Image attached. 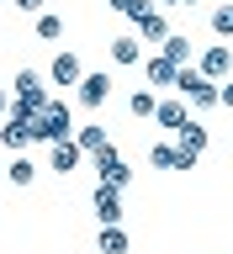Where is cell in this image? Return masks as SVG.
Returning <instances> with one entry per match:
<instances>
[{"label": "cell", "mask_w": 233, "mask_h": 254, "mask_svg": "<svg viewBox=\"0 0 233 254\" xmlns=\"http://www.w3.org/2000/svg\"><path fill=\"white\" fill-rule=\"evenodd\" d=\"M175 95H186L196 117H207V111H218V106H223V85H218V79H207L196 64H191V69H180V79H175Z\"/></svg>", "instance_id": "6da1fadb"}, {"label": "cell", "mask_w": 233, "mask_h": 254, "mask_svg": "<svg viewBox=\"0 0 233 254\" xmlns=\"http://www.w3.org/2000/svg\"><path fill=\"white\" fill-rule=\"evenodd\" d=\"M11 95H16L11 117H43V111L53 106V95H48V85H43V74H37V69H16Z\"/></svg>", "instance_id": "7a4b0ae2"}, {"label": "cell", "mask_w": 233, "mask_h": 254, "mask_svg": "<svg viewBox=\"0 0 233 254\" xmlns=\"http://www.w3.org/2000/svg\"><path fill=\"white\" fill-rule=\"evenodd\" d=\"M75 132H79V127H75V117H69L64 101H53V106L37 117V143H48V148H53V143H69Z\"/></svg>", "instance_id": "3957f363"}, {"label": "cell", "mask_w": 233, "mask_h": 254, "mask_svg": "<svg viewBox=\"0 0 233 254\" xmlns=\"http://www.w3.org/2000/svg\"><path fill=\"white\" fill-rule=\"evenodd\" d=\"M0 143H5L11 154H27L32 143H37V117H5V122H0Z\"/></svg>", "instance_id": "277c9868"}, {"label": "cell", "mask_w": 233, "mask_h": 254, "mask_svg": "<svg viewBox=\"0 0 233 254\" xmlns=\"http://www.w3.org/2000/svg\"><path fill=\"white\" fill-rule=\"evenodd\" d=\"M75 101H79V106H85V111H101V106H106V101H111V74H106V69H90V74L79 79Z\"/></svg>", "instance_id": "5b68a950"}, {"label": "cell", "mask_w": 233, "mask_h": 254, "mask_svg": "<svg viewBox=\"0 0 233 254\" xmlns=\"http://www.w3.org/2000/svg\"><path fill=\"white\" fill-rule=\"evenodd\" d=\"M90 74V69H85V59H79V53H69V48H64V53H53V64H48V79H53V85H69V90H79V79Z\"/></svg>", "instance_id": "8992f818"}, {"label": "cell", "mask_w": 233, "mask_h": 254, "mask_svg": "<svg viewBox=\"0 0 233 254\" xmlns=\"http://www.w3.org/2000/svg\"><path fill=\"white\" fill-rule=\"evenodd\" d=\"M95 175H101V186H117V190H127V186H133V164H127L117 148L95 154Z\"/></svg>", "instance_id": "52a82bcc"}, {"label": "cell", "mask_w": 233, "mask_h": 254, "mask_svg": "<svg viewBox=\"0 0 233 254\" xmlns=\"http://www.w3.org/2000/svg\"><path fill=\"white\" fill-rule=\"evenodd\" d=\"M196 69H202L207 79H218V85H223V79H233V48H228V43H212L202 59H196Z\"/></svg>", "instance_id": "ba28073f"}, {"label": "cell", "mask_w": 233, "mask_h": 254, "mask_svg": "<svg viewBox=\"0 0 233 254\" xmlns=\"http://www.w3.org/2000/svg\"><path fill=\"white\" fill-rule=\"evenodd\" d=\"M191 117H196V111H191V101H186V95H159V111H154V122H159V127L180 132Z\"/></svg>", "instance_id": "9c48e42d"}, {"label": "cell", "mask_w": 233, "mask_h": 254, "mask_svg": "<svg viewBox=\"0 0 233 254\" xmlns=\"http://www.w3.org/2000/svg\"><path fill=\"white\" fill-rule=\"evenodd\" d=\"M207 143H212V132L202 127V117H191V122L180 127V132H175V148H180V154H186L191 164H196V159L207 154Z\"/></svg>", "instance_id": "30bf717a"}, {"label": "cell", "mask_w": 233, "mask_h": 254, "mask_svg": "<svg viewBox=\"0 0 233 254\" xmlns=\"http://www.w3.org/2000/svg\"><path fill=\"white\" fill-rule=\"evenodd\" d=\"M143 79H149L154 90H175V79H180V64H170L164 53H149V59H143Z\"/></svg>", "instance_id": "8fae6325"}, {"label": "cell", "mask_w": 233, "mask_h": 254, "mask_svg": "<svg viewBox=\"0 0 233 254\" xmlns=\"http://www.w3.org/2000/svg\"><path fill=\"white\" fill-rule=\"evenodd\" d=\"M85 159H90V154H85V148H79L75 138H69V143H53V154H48V170L69 180V175H75L79 164H85Z\"/></svg>", "instance_id": "7c38bea8"}, {"label": "cell", "mask_w": 233, "mask_h": 254, "mask_svg": "<svg viewBox=\"0 0 233 254\" xmlns=\"http://www.w3.org/2000/svg\"><path fill=\"white\" fill-rule=\"evenodd\" d=\"M133 27H138V37H143V43H154V53L164 48V37H170V21H164V11H154V5H149V11L133 21Z\"/></svg>", "instance_id": "4fadbf2b"}, {"label": "cell", "mask_w": 233, "mask_h": 254, "mask_svg": "<svg viewBox=\"0 0 233 254\" xmlns=\"http://www.w3.org/2000/svg\"><path fill=\"white\" fill-rule=\"evenodd\" d=\"M95 222H122V190L117 186H95Z\"/></svg>", "instance_id": "5bb4252c"}, {"label": "cell", "mask_w": 233, "mask_h": 254, "mask_svg": "<svg viewBox=\"0 0 233 254\" xmlns=\"http://www.w3.org/2000/svg\"><path fill=\"white\" fill-rule=\"evenodd\" d=\"M127 249H133V238H127L122 222H106V228L95 233V254H127Z\"/></svg>", "instance_id": "9a60e30c"}, {"label": "cell", "mask_w": 233, "mask_h": 254, "mask_svg": "<svg viewBox=\"0 0 233 254\" xmlns=\"http://www.w3.org/2000/svg\"><path fill=\"white\" fill-rule=\"evenodd\" d=\"M149 164L154 170H191V159L175 148V143H149Z\"/></svg>", "instance_id": "2e32d148"}, {"label": "cell", "mask_w": 233, "mask_h": 254, "mask_svg": "<svg viewBox=\"0 0 233 254\" xmlns=\"http://www.w3.org/2000/svg\"><path fill=\"white\" fill-rule=\"evenodd\" d=\"M154 111H159V90H154V85H138V90L127 95V117H138V122H149Z\"/></svg>", "instance_id": "e0dca14e"}, {"label": "cell", "mask_w": 233, "mask_h": 254, "mask_svg": "<svg viewBox=\"0 0 233 254\" xmlns=\"http://www.w3.org/2000/svg\"><path fill=\"white\" fill-rule=\"evenodd\" d=\"M75 143H79V148H85V154H106V148H111V132H106V127H101V122H85V127H79V132H75Z\"/></svg>", "instance_id": "ac0fdd59"}, {"label": "cell", "mask_w": 233, "mask_h": 254, "mask_svg": "<svg viewBox=\"0 0 233 254\" xmlns=\"http://www.w3.org/2000/svg\"><path fill=\"white\" fill-rule=\"evenodd\" d=\"M159 53H164L170 64H180V69H191V64H196V43H191V37H180V32H170Z\"/></svg>", "instance_id": "d6986e66"}, {"label": "cell", "mask_w": 233, "mask_h": 254, "mask_svg": "<svg viewBox=\"0 0 233 254\" xmlns=\"http://www.w3.org/2000/svg\"><path fill=\"white\" fill-rule=\"evenodd\" d=\"M111 64H122V69L143 64V37H111Z\"/></svg>", "instance_id": "ffe728a7"}, {"label": "cell", "mask_w": 233, "mask_h": 254, "mask_svg": "<svg viewBox=\"0 0 233 254\" xmlns=\"http://www.w3.org/2000/svg\"><path fill=\"white\" fill-rule=\"evenodd\" d=\"M207 27H212V37H218V43H233V0L212 5V16H207Z\"/></svg>", "instance_id": "44dd1931"}, {"label": "cell", "mask_w": 233, "mask_h": 254, "mask_svg": "<svg viewBox=\"0 0 233 254\" xmlns=\"http://www.w3.org/2000/svg\"><path fill=\"white\" fill-rule=\"evenodd\" d=\"M5 175H11V186H16V190H27L32 180H37V164H32L27 154H16L11 164H5Z\"/></svg>", "instance_id": "7402d4cb"}, {"label": "cell", "mask_w": 233, "mask_h": 254, "mask_svg": "<svg viewBox=\"0 0 233 254\" xmlns=\"http://www.w3.org/2000/svg\"><path fill=\"white\" fill-rule=\"evenodd\" d=\"M37 37H43V43H59V37H64V16L43 11V16H37Z\"/></svg>", "instance_id": "603a6c76"}, {"label": "cell", "mask_w": 233, "mask_h": 254, "mask_svg": "<svg viewBox=\"0 0 233 254\" xmlns=\"http://www.w3.org/2000/svg\"><path fill=\"white\" fill-rule=\"evenodd\" d=\"M11 5H16L21 16H43V5H48V0H11Z\"/></svg>", "instance_id": "cb8c5ba5"}, {"label": "cell", "mask_w": 233, "mask_h": 254, "mask_svg": "<svg viewBox=\"0 0 233 254\" xmlns=\"http://www.w3.org/2000/svg\"><path fill=\"white\" fill-rule=\"evenodd\" d=\"M11 106H16V95H11V90H0V122L11 117Z\"/></svg>", "instance_id": "d4e9b609"}, {"label": "cell", "mask_w": 233, "mask_h": 254, "mask_svg": "<svg viewBox=\"0 0 233 254\" xmlns=\"http://www.w3.org/2000/svg\"><path fill=\"white\" fill-rule=\"evenodd\" d=\"M223 106L233 111V79H223Z\"/></svg>", "instance_id": "484cf974"}, {"label": "cell", "mask_w": 233, "mask_h": 254, "mask_svg": "<svg viewBox=\"0 0 233 254\" xmlns=\"http://www.w3.org/2000/svg\"><path fill=\"white\" fill-rule=\"evenodd\" d=\"M175 5H196V0H175Z\"/></svg>", "instance_id": "4316f807"}, {"label": "cell", "mask_w": 233, "mask_h": 254, "mask_svg": "<svg viewBox=\"0 0 233 254\" xmlns=\"http://www.w3.org/2000/svg\"><path fill=\"white\" fill-rule=\"evenodd\" d=\"M164 5H175V0H164Z\"/></svg>", "instance_id": "83f0119b"}]
</instances>
